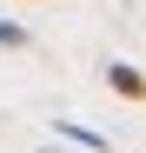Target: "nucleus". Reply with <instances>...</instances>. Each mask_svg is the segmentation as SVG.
I'll list each match as a JSON object with an SVG mask.
<instances>
[{
  "label": "nucleus",
  "instance_id": "obj_2",
  "mask_svg": "<svg viewBox=\"0 0 146 153\" xmlns=\"http://www.w3.org/2000/svg\"><path fill=\"white\" fill-rule=\"evenodd\" d=\"M53 133H60V140H73V146H86V153H106V140L93 133V126H73V120H60Z\"/></svg>",
  "mask_w": 146,
  "mask_h": 153
},
{
  "label": "nucleus",
  "instance_id": "obj_1",
  "mask_svg": "<svg viewBox=\"0 0 146 153\" xmlns=\"http://www.w3.org/2000/svg\"><path fill=\"white\" fill-rule=\"evenodd\" d=\"M106 87H113L119 100H146V73H139L133 60H113V67H106Z\"/></svg>",
  "mask_w": 146,
  "mask_h": 153
}]
</instances>
